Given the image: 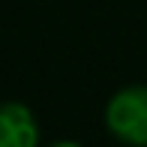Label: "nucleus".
Listing matches in <instances>:
<instances>
[{
    "mask_svg": "<svg viewBox=\"0 0 147 147\" xmlns=\"http://www.w3.org/2000/svg\"><path fill=\"white\" fill-rule=\"evenodd\" d=\"M105 126L126 147H147V84L117 90L105 105Z\"/></svg>",
    "mask_w": 147,
    "mask_h": 147,
    "instance_id": "f257e3e1",
    "label": "nucleus"
},
{
    "mask_svg": "<svg viewBox=\"0 0 147 147\" xmlns=\"http://www.w3.org/2000/svg\"><path fill=\"white\" fill-rule=\"evenodd\" d=\"M0 147H39V123L24 102H0Z\"/></svg>",
    "mask_w": 147,
    "mask_h": 147,
    "instance_id": "f03ea898",
    "label": "nucleus"
},
{
    "mask_svg": "<svg viewBox=\"0 0 147 147\" xmlns=\"http://www.w3.org/2000/svg\"><path fill=\"white\" fill-rule=\"evenodd\" d=\"M51 147H81V144H78V141H54Z\"/></svg>",
    "mask_w": 147,
    "mask_h": 147,
    "instance_id": "7ed1b4c3",
    "label": "nucleus"
}]
</instances>
